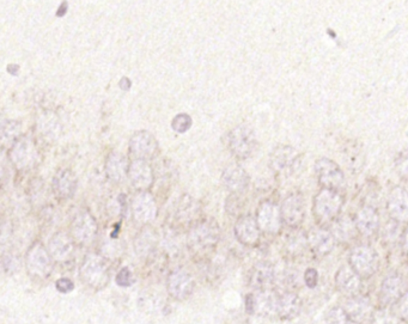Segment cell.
I'll return each instance as SVG.
<instances>
[{
    "instance_id": "cell-1",
    "label": "cell",
    "mask_w": 408,
    "mask_h": 324,
    "mask_svg": "<svg viewBox=\"0 0 408 324\" xmlns=\"http://www.w3.org/2000/svg\"><path fill=\"white\" fill-rule=\"evenodd\" d=\"M220 238V226L215 220H200L189 230V249L195 255L207 254L218 244Z\"/></svg>"
},
{
    "instance_id": "cell-2",
    "label": "cell",
    "mask_w": 408,
    "mask_h": 324,
    "mask_svg": "<svg viewBox=\"0 0 408 324\" xmlns=\"http://www.w3.org/2000/svg\"><path fill=\"white\" fill-rule=\"evenodd\" d=\"M342 206L344 197L342 193L322 188L314 197L312 212L317 223L320 224L321 226H326L338 219Z\"/></svg>"
},
{
    "instance_id": "cell-3",
    "label": "cell",
    "mask_w": 408,
    "mask_h": 324,
    "mask_svg": "<svg viewBox=\"0 0 408 324\" xmlns=\"http://www.w3.org/2000/svg\"><path fill=\"white\" fill-rule=\"evenodd\" d=\"M79 276L84 284L92 289H102L109 281V268L100 255L90 254L84 259Z\"/></svg>"
},
{
    "instance_id": "cell-4",
    "label": "cell",
    "mask_w": 408,
    "mask_h": 324,
    "mask_svg": "<svg viewBox=\"0 0 408 324\" xmlns=\"http://www.w3.org/2000/svg\"><path fill=\"white\" fill-rule=\"evenodd\" d=\"M350 267L362 279H369L378 273L380 268L378 255L371 246L360 244L351 250L348 255Z\"/></svg>"
},
{
    "instance_id": "cell-5",
    "label": "cell",
    "mask_w": 408,
    "mask_h": 324,
    "mask_svg": "<svg viewBox=\"0 0 408 324\" xmlns=\"http://www.w3.org/2000/svg\"><path fill=\"white\" fill-rule=\"evenodd\" d=\"M256 147H258V139L255 136V132L249 126L240 125L230 132L229 149L237 159L243 161L251 157L256 151Z\"/></svg>"
},
{
    "instance_id": "cell-6",
    "label": "cell",
    "mask_w": 408,
    "mask_h": 324,
    "mask_svg": "<svg viewBox=\"0 0 408 324\" xmlns=\"http://www.w3.org/2000/svg\"><path fill=\"white\" fill-rule=\"evenodd\" d=\"M315 172L319 183L325 189H330L342 193L346 187L345 175L342 168L328 158H320L315 163Z\"/></svg>"
},
{
    "instance_id": "cell-7",
    "label": "cell",
    "mask_w": 408,
    "mask_h": 324,
    "mask_svg": "<svg viewBox=\"0 0 408 324\" xmlns=\"http://www.w3.org/2000/svg\"><path fill=\"white\" fill-rule=\"evenodd\" d=\"M26 263L28 273L39 279L48 278L53 271L52 256L49 255L48 249H46L39 242L34 243L28 250Z\"/></svg>"
},
{
    "instance_id": "cell-8",
    "label": "cell",
    "mask_w": 408,
    "mask_h": 324,
    "mask_svg": "<svg viewBox=\"0 0 408 324\" xmlns=\"http://www.w3.org/2000/svg\"><path fill=\"white\" fill-rule=\"evenodd\" d=\"M301 163V154L287 145L276 146L269 156V167L278 174H292Z\"/></svg>"
},
{
    "instance_id": "cell-9",
    "label": "cell",
    "mask_w": 408,
    "mask_h": 324,
    "mask_svg": "<svg viewBox=\"0 0 408 324\" xmlns=\"http://www.w3.org/2000/svg\"><path fill=\"white\" fill-rule=\"evenodd\" d=\"M71 236L80 246H89L97 236V223L88 210L76 215L71 224Z\"/></svg>"
},
{
    "instance_id": "cell-10",
    "label": "cell",
    "mask_w": 408,
    "mask_h": 324,
    "mask_svg": "<svg viewBox=\"0 0 408 324\" xmlns=\"http://www.w3.org/2000/svg\"><path fill=\"white\" fill-rule=\"evenodd\" d=\"M37 157H39V152L35 144L28 136L19 138L16 143H13L10 151V159L13 165L19 170L33 167L37 161Z\"/></svg>"
},
{
    "instance_id": "cell-11",
    "label": "cell",
    "mask_w": 408,
    "mask_h": 324,
    "mask_svg": "<svg viewBox=\"0 0 408 324\" xmlns=\"http://www.w3.org/2000/svg\"><path fill=\"white\" fill-rule=\"evenodd\" d=\"M256 222L260 231L268 235H276L281 231L283 225L281 207L272 201L261 202L256 212Z\"/></svg>"
},
{
    "instance_id": "cell-12",
    "label": "cell",
    "mask_w": 408,
    "mask_h": 324,
    "mask_svg": "<svg viewBox=\"0 0 408 324\" xmlns=\"http://www.w3.org/2000/svg\"><path fill=\"white\" fill-rule=\"evenodd\" d=\"M279 296L271 289L256 291L247 297V310L249 314L260 316L276 315Z\"/></svg>"
},
{
    "instance_id": "cell-13",
    "label": "cell",
    "mask_w": 408,
    "mask_h": 324,
    "mask_svg": "<svg viewBox=\"0 0 408 324\" xmlns=\"http://www.w3.org/2000/svg\"><path fill=\"white\" fill-rule=\"evenodd\" d=\"M132 213L136 223L149 225L157 217V205L149 192H138L132 200Z\"/></svg>"
},
{
    "instance_id": "cell-14",
    "label": "cell",
    "mask_w": 408,
    "mask_h": 324,
    "mask_svg": "<svg viewBox=\"0 0 408 324\" xmlns=\"http://www.w3.org/2000/svg\"><path fill=\"white\" fill-rule=\"evenodd\" d=\"M283 222L290 228H299L305 218V202L301 194H291L281 207Z\"/></svg>"
},
{
    "instance_id": "cell-15",
    "label": "cell",
    "mask_w": 408,
    "mask_h": 324,
    "mask_svg": "<svg viewBox=\"0 0 408 324\" xmlns=\"http://www.w3.org/2000/svg\"><path fill=\"white\" fill-rule=\"evenodd\" d=\"M167 289L172 298L184 300L193 292L194 281L184 269H176L168 276Z\"/></svg>"
},
{
    "instance_id": "cell-16",
    "label": "cell",
    "mask_w": 408,
    "mask_h": 324,
    "mask_svg": "<svg viewBox=\"0 0 408 324\" xmlns=\"http://www.w3.org/2000/svg\"><path fill=\"white\" fill-rule=\"evenodd\" d=\"M130 151L136 159L148 161L157 154V141L149 132H138L130 141Z\"/></svg>"
},
{
    "instance_id": "cell-17",
    "label": "cell",
    "mask_w": 408,
    "mask_h": 324,
    "mask_svg": "<svg viewBox=\"0 0 408 324\" xmlns=\"http://www.w3.org/2000/svg\"><path fill=\"white\" fill-rule=\"evenodd\" d=\"M128 179L132 186L139 192H148V189L154 184V171L148 161L134 159L130 164Z\"/></svg>"
},
{
    "instance_id": "cell-18",
    "label": "cell",
    "mask_w": 408,
    "mask_h": 324,
    "mask_svg": "<svg viewBox=\"0 0 408 324\" xmlns=\"http://www.w3.org/2000/svg\"><path fill=\"white\" fill-rule=\"evenodd\" d=\"M308 246L317 256H326L330 254L335 246V237L328 228L320 226L312 228L307 235Z\"/></svg>"
},
{
    "instance_id": "cell-19",
    "label": "cell",
    "mask_w": 408,
    "mask_h": 324,
    "mask_svg": "<svg viewBox=\"0 0 408 324\" xmlns=\"http://www.w3.org/2000/svg\"><path fill=\"white\" fill-rule=\"evenodd\" d=\"M387 210L398 223L408 222V192L401 187L391 189L387 200Z\"/></svg>"
},
{
    "instance_id": "cell-20",
    "label": "cell",
    "mask_w": 408,
    "mask_h": 324,
    "mask_svg": "<svg viewBox=\"0 0 408 324\" xmlns=\"http://www.w3.org/2000/svg\"><path fill=\"white\" fill-rule=\"evenodd\" d=\"M75 243L71 235L57 233L51 238L48 244L49 255L55 262H66L72 258L75 251Z\"/></svg>"
},
{
    "instance_id": "cell-21",
    "label": "cell",
    "mask_w": 408,
    "mask_h": 324,
    "mask_svg": "<svg viewBox=\"0 0 408 324\" xmlns=\"http://www.w3.org/2000/svg\"><path fill=\"white\" fill-rule=\"evenodd\" d=\"M235 236L245 246H255L260 238V228L256 218L247 215L237 220Z\"/></svg>"
},
{
    "instance_id": "cell-22",
    "label": "cell",
    "mask_w": 408,
    "mask_h": 324,
    "mask_svg": "<svg viewBox=\"0 0 408 324\" xmlns=\"http://www.w3.org/2000/svg\"><path fill=\"white\" fill-rule=\"evenodd\" d=\"M249 175L240 165H230L224 170L222 182L231 193H243L249 186Z\"/></svg>"
},
{
    "instance_id": "cell-23",
    "label": "cell",
    "mask_w": 408,
    "mask_h": 324,
    "mask_svg": "<svg viewBox=\"0 0 408 324\" xmlns=\"http://www.w3.org/2000/svg\"><path fill=\"white\" fill-rule=\"evenodd\" d=\"M274 268L271 263L261 261L255 264L249 274V284L256 291L271 289L274 284Z\"/></svg>"
},
{
    "instance_id": "cell-24",
    "label": "cell",
    "mask_w": 408,
    "mask_h": 324,
    "mask_svg": "<svg viewBox=\"0 0 408 324\" xmlns=\"http://www.w3.org/2000/svg\"><path fill=\"white\" fill-rule=\"evenodd\" d=\"M355 226L360 235L371 237L376 235L380 228V215L371 206L362 207L355 218Z\"/></svg>"
},
{
    "instance_id": "cell-25",
    "label": "cell",
    "mask_w": 408,
    "mask_h": 324,
    "mask_svg": "<svg viewBox=\"0 0 408 324\" xmlns=\"http://www.w3.org/2000/svg\"><path fill=\"white\" fill-rule=\"evenodd\" d=\"M406 282L401 276H387L381 285V299L384 304H395L406 294Z\"/></svg>"
},
{
    "instance_id": "cell-26",
    "label": "cell",
    "mask_w": 408,
    "mask_h": 324,
    "mask_svg": "<svg viewBox=\"0 0 408 324\" xmlns=\"http://www.w3.org/2000/svg\"><path fill=\"white\" fill-rule=\"evenodd\" d=\"M335 282L342 294L350 298L358 296L362 289V278L351 267H342L335 276Z\"/></svg>"
},
{
    "instance_id": "cell-27",
    "label": "cell",
    "mask_w": 408,
    "mask_h": 324,
    "mask_svg": "<svg viewBox=\"0 0 408 324\" xmlns=\"http://www.w3.org/2000/svg\"><path fill=\"white\" fill-rule=\"evenodd\" d=\"M344 309L353 323H364L369 317L371 318L373 314L370 300L360 296H355L348 299Z\"/></svg>"
},
{
    "instance_id": "cell-28",
    "label": "cell",
    "mask_w": 408,
    "mask_h": 324,
    "mask_svg": "<svg viewBox=\"0 0 408 324\" xmlns=\"http://www.w3.org/2000/svg\"><path fill=\"white\" fill-rule=\"evenodd\" d=\"M53 189L57 197L67 200L73 197L77 189V177L69 169L57 171L53 180Z\"/></svg>"
},
{
    "instance_id": "cell-29",
    "label": "cell",
    "mask_w": 408,
    "mask_h": 324,
    "mask_svg": "<svg viewBox=\"0 0 408 324\" xmlns=\"http://www.w3.org/2000/svg\"><path fill=\"white\" fill-rule=\"evenodd\" d=\"M128 169H130V164H128L126 157H123V154L112 152L107 158L105 172L110 180L115 183H120L127 177Z\"/></svg>"
},
{
    "instance_id": "cell-30",
    "label": "cell",
    "mask_w": 408,
    "mask_h": 324,
    "mask_svg": "<svg viewBox=\"0 0 408 324\" xmlns=\"http://www.w3.org/2000/svg\"><path fill=\"white\" fill-rule=\"evenodd\" d=\"M301 309H302V300L297 294L286 292L279 296L276 315L283 320H294L299 315Z\"/></svg>"
},
{
    "instance_id": "cell-31",
    "label": "cell",
    "mask_w": 408,
    "mask_h": 324,
    "mask_svg": "<svg viewBox=\"0 0 408 324\" xmlns=\"http://www.w3.org/2000/svg\"><path fill=\"white\" fill-rule=\"evenodd\" d=\"M156 244H157V235L151 228H143L134 240L136 254L141 258H146L150 254H152Z\"/></svg>"
},
{
    "instance_id": "cell-32",
    "label": "cell",
    "mask_w": 408,
    "mask_h": 324,
    "mask_svg": "<svg viewBox=\"0 0 408 324\" xmlns=\"http://www.w3.org/2000/svg\"><path fill=\"white\" fill-rule=\"evenodd\" d=\"M333 233L335 240L340 242H350L358 233L355 220L348 217H339L333 223Z\"/></svg>"
},
{
    "instance_id": "cell-33",
    "label": "cell",
    "mask_w": 408,
    "mask_h": 324,
    "mask_svg": "<svg viewBox=\"0 0 408 324\" xmlns=\"http://www.w3.org/2000/svg\"><path fill=\"white\" fill-rule=\"evenodd\" d=\"M344 156L347 167L350 168L353 172H360L363 170L365 164V156L360 145L350 143L344 149Z\"/></svg>"
},
{
    "instance_id": "cell-34",
    "label": "cell",
    "mask_w": 408,
    "mask_h": 324,
    "mask_svg": "<svg viewBox=\"0 0 408 324\" xmlns=\"http://www.w3.org/2000/svg\"><path fill=\"white\" fill-rule=\"evenodd\" d=\"M326 324H351L344 307H334L326 314Z\"/></svg>"
},
{
    "instance_id": "cell-35",
    "label": "cell",
    "mask_w": 408,
    "mask_h": 324,
    "mask_svg": "<svg viewBox=\"0 0 408 324\" xmlns=\"http://www.w3.org/2000/svg\"><path fill=\"white\" fill-rule=\"evenodd\" d=\"M395 169L402 180L408 181V150H402L396 156Z\"/></svg>"
},
{
    "instance_id": "cell-36",
    "label": "cell",
    "mask_w": 408,
    "mask_h": 324,
    "mask_svg": "<svg viewBox=\"0 0 408 324\" xmlns=\"http://www.w3.org/2000/svg\"><path fill=\"white\" fill-rule=\"evenodd\" d=\"M370 323L371 324H399L398 318L395 317L393 314L386 310V309H380L373 312L371 318H370Z\"/></svg>"
},
{
    "instance_id": "cell-37",
    "label": "cell",
    "mask_w": 408,
    "mask_h": 324,
    "mask_svg": "<svg viewBox=\"0 0 408 324\" xmlns=\"http://www.w3.org/2000/svg\"><path fill=\"white\" fill-rule=\"evenodd\" d=\"M192 118L187 114L176 115L175 118H172L171 123V127L176 132V133H186L189 128L192 127Z\"/></svg>"
},
{
    "instance_id": "cell-38",
    "label": "cell",
    "mask_w": 408,
    "mask_h": 324,
    "mask_svg": "<svg viewBox=\"0 0 408 324\" xmlns=\"http://www.w3.org/2000/svg\"><path fill=\"white\" fill-rule=\"evenodd\" d=\"M21 132V123L18 121H8L3 125V141H13Z\"/></svg>"
},
{
    "instance_id": "cell-39",
    "label": "cell",
    "mask_w": 408,
    "mask_h": 324,
    "mask_svg": "<svg viewBox=\"0 0 408 324\" xmlns=\"http://www.w3.org/2000/svg\"><path fill=\"white\" fill-rule=\"evenodd\" d=\"M308 246V240L307 236H301V235H297V236L290 237L289 238V243H287V248H289L290 251L292 253V254H296V253H303V249Z\"/></svg>"
},
{
    "instance_id": "cell-40",
    "label": "cell",
    "mask_w": 408,
    "mask_h": 324,
    "mask_svg": "<svg viewBox=\"0 0 408 324\" xmlns=\"http://www.w3.org/2000/svg\"><path fill=\"white\" fill-rule=\"evenodd\" d=\"M116 282L118 286L121 287H128L133 284V276H132L131 271L127 267L123 268L116 276Z\"/></svg>"
},
{
    "instance_id": "cell-41",
    "label": "cell",
    "mask_w": 408,
    "mask_h": 324,
    "mask_svg": "<svg viewBox=\"0 0 408 324\" xmlns=\"http://www.w3.org/2000/svg\"><path fill=\"white\" fill-rule=\"evenodd\" d=\"M396 304H398V315L400 316V318L408 323V292H406Z\"/></svg>"
},
{
    "instance_id": "cell-42",
    "label": "cell",
    "mask_w": 408,
    "mask_h": 324,
    "mask_svg": "<svg viewBox=\"0 0 408 324\" xmlns=\"http://www.w3.org/2000/svg\"><path fill=\"white\" fill-rule=\"evenodd\" d=\"M304 281H305V285L309 289H315L317 281H319V274L316 272V269L308 268L305 273H304Z\"/></svg>"
},
{
    "instance_id": "cell-43",
    "label": "cell",
    "mask_w": 408,
    "mask_h": 324,
    "mask_svg": "<svg viewBox=\"0 0 408 324\" xmlns=\"http://www.w3.org/2000/svg\"><path fill=\"white\" fill-rule=\"evenodd\" d=\"M73 287H75V285H73V282L70 279L62 278L60 280L57 281V291H60L62 294H69V292H71L73 289Z\"/></svg>"
},
{
    "instance_id": "cell-44",
    "label": "cell",
    "mask_w": 408,
    "mask_h": 324,
    "mask_svg": "<svg viewBox=\"0 0 408 324\" xmlns=\"http://www.w3.org/2000/svg\"><path fill=\"white\" fill-rule=\"evenodd\" d=\"M3 264H4V269L6 272L13 273L15 271H17V260L15 259L13 256H5Z\"/></svg>"
},
{
    "instance_id": "cell-45",
    "label": "cell",
    "mask_w": 408,
    "mask_h": 324,
    "mask_svg": "<svg viewBox=\"0 0 408 324\" xmlns=\"http://www.w3.org/2000/svg\"><path fill=\"white\" fill-rule=\"evenodd\" d=\"M402 249H404L405 254L408 255V230L405 231L404 236H402Z\"/></svg>"
}]
</instances>
